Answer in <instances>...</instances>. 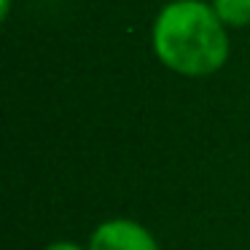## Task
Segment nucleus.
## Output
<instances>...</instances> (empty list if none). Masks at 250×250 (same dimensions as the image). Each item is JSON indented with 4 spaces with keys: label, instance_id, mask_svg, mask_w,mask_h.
Masks as SVG:
<instances>
[{
    "label": "nucleus",
    "instance_id": "f257e3e1",
    "mask_svg": "<svg viewBox=\"0 0 250 250\" xmlns=\"http://www.w3.org/2000/svg\"><path fill=\"white\" fill-rule=\"evenodd\" d=\"M210 3L172 0L159 11L151 30L156 60L186 78L218 73L229 60V33Z\"/></svg>",
    "mask_w": 250,
    "mask_h": 250
},
{
    "label": "nucleus",
    "instance_id": "39448f33",
    "mask_svg": "<svg viewBox=\"0 0 250 250\" xmlns=\"http://www.w3.org/2000/svg\"><path fill=\"white\" fill-rule=\"evenodd\" d=\"M8 11H11V0H0V14H3V19L8 17Z\"/></svg>",
    "mask_w": 250,
    "mask_h": 250
},
{
    "label": "nucleus",
    "instance_id": "20e7f679",
    "mask_svg": "<svg viewBox=\"0 0 250 250\" xmlns=\"http://www.w3.org/2000/svg\"><path fill=\"white\" fill-rule=\"evenodd\" d=\"M43 250H89V248H83V245H78V242H70V239H60V242L46 245Z\"/></svg>",
    "mask_w": 250,
    "mask_h": 250
},
{
    "label": "nucleus",
    "instance_id": "7ed1b4c3",
    "mask_svg": "<svg viewBox=\"0 0 250 250\" xmlns=\"http://www.w3.org/2000/svg\"><path fill=\"white\" fill-rule=\"evenodd\" d=\"M210 6L226 27H248L250 24V0H210Z\"/></svg>",
    "mask_w": 250,
    "mask_h": 250
},
{
    "label": "nucleus",
    "instance_id": "f03ea898",
    "mask_svg": "<svg viewBox=\"0 0 250 250\" xmlns=\"http://www.w3.org/2000/svg\"><path fill=\"white\" fill-rule=\"evenodd\" d=\"M89 250H159L151 229L132 218H108L89 237Z\"/></svg>",
    "mask_w": 250,
    "mask_h": 250
}]
</instances>
